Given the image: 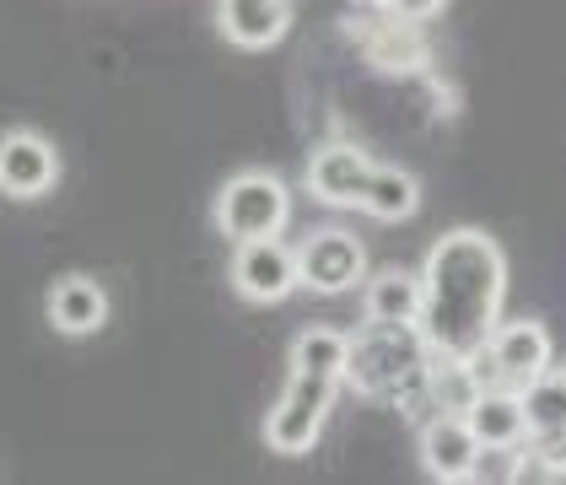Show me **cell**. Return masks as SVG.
<instances>
[{
    "label": "cell",
    "mask_w": 566,
    "mask_h": 485,
    "mask_svg": "<svg viewBox=\"0 0 566 485\" xmlns=\"http://www.w3.org/2000/svg\"><path fill=\"white\" fill-rule=\"evenodd\" d=\"M507 303V254L491 232L453 226L442 232L421 260V318L432 356L470 361L491 346Z\"/></svg>",
    "instance_id": "cell-1"
},
{
    "label": "cell",
    "mask_w": 566,
    "mask_h": 485,
    "mask_svg": "<svg viewBox=\"0 0 566 485\" xmlns=\"http://www.w3.org/2000/svg\"><path fill=\"white\" fill-rule=\"evenodd\" d=\"M432 346L416 324H378L367 318L361 335H350V361H346V383L361 399H378L399 415L416 421V404L432 410Z\"/></svg>",
    "instance_id": "cell-2"
},
{
    "label": "cell",
    "mask_w": 566,
    "mask_h": 485,
    "mask_svg": "<svg viewBox=\"0 0 566 485\" xmlns=\"http://www.w3.org/2000/svg\"><path fill=\"white\" fill-rule=\"evenodd\" d=\"M217 232L232 243H249V238H281L292 226V189L264 168H243L217 189Z\"/></svg>",
    "instance_id": "cell-3"
},
{
    "label": "cell",
    "mask_w": 566,
    "mask_h": 485,
    "mask_svg": "<svg viewBox=\"0 0 566 485\" xmlns=\"http://www.w3.org/2000/svg\"><path fill=\"white\" fill-rule=\"evenodd\" d=\"M335 399H340V378H318V372H292L286 367V389H281V399L264 415V447L286 453V458L313 453V442L324 432Z\"/></svg>",
    "instance_id": "cell-4"
},
{
    "label": "cell",
    "mask_w": 566,
    "mask_h": 485,
    "mask_svg": "<svg viewBox=\"0 0 566 485\" xmlns=\"http://www.w3.org/2000/svg\"><path fill=\"white\" fill-rule=\"evenodd\" d=\"M297 281H303V292H318V297H340L350 286H361L367 281L361 238L346 226H313L297 243Z\"/></svg>",
    "instance_id": "cell-5"
},
{
    "label": "cell",
    "mask_w": 566,
    "mask_h": 485,
    "mask_svg": "<svg viewBox=\"0 0 566 485\" xmlns=\"http://www.w3.org/2000/svg\"><path fill=\"white\" fill-rule=\"evenodd\" d=\"M297 286H303L297 281V243H281V238L238 243V254H232V292L243 303L270 308V303H286Z\"/></svg>",
    "instance_id": "cell-6"
},
{
    "label": "cell",
    "mask_w": 566,
    "mask_h": 485,
    "mask_svg": "<svg viewBox=\"0 0 566 485\" xmlns=\"http://www.w3.org/2000/svg\"><path fill=\"white\" fill-rule=\"evenodd\" d=\"M367 173H373V157L356 146V140H324L313 146L307 157V194L329 211H361V189H367Z\"/></svg>",
    "instance_id": "cell-7"
},
{
    "label": "cell",
    "mask_w": 566,
    "mask_h": 485,
    "mask_svg": "<svg viewBox=\"0 0 566 485\" xmlns=\"http://www.w3.org/2000/svg\"><path fill=\"white\" fill-rule=\"evenodd\" d=\"M350 39L361 44L367 54V65L373 71H384V76H421L427 65H432V44H427V33H421V22H410V17H373L367 28L361 22H350Z\"/></svg>",
    "instance_id": "cell-8"
},
{
    "label": "cell",
    "mask_w": 566,
    "mask_h": 485,
    "mask_svg": "<svg viewBox=\"0 0 566 485\" xmlns=\"http://www.w3.org/2000/svg\"><path fill=\"white\" fill-rule=\"evenodd\" d=\"M60 183V151L39 130L0 135V194L6 200H44Z\"/></svg>",
    "instance_id": "cell-9"
},
{
    "label": "cell",
    "mask_w": 566,
    "mask_h": 485,
    "mask_svg": "<svg viewBox=\"0 0 566 485\" xmlns=\"http://www.w3.org/2000/svg\"><path fill=\"white\" fill-rule=\"evenodd\" d=\"M475 458H480V437L470 432L464 415H427L421 421V470L442 485H459L475 475Z\"/></svg>",
    "instance_id": "cell-10"
},
{
    "label": "cell",
    "mask_w": 566,
    "mask_h": 485,
    "mask_svg": "<svg viewBox=\"0 0 566 485\" xmlns=\"http://www.w3.org/2000/svg\"><path fill=\"white\" fill-rule=\"evenodd\" d=\"M485 356H491V372H496V383L523 389L528 378H539V372L551 367V329H545V324H534V318L496 324V335H491Z\"/></svg>",
    "instance_id": "cell-11"
},
{
    "label": "cell",
    "mask_w": 566,
    "mask_h": 485,
    "mask_svg": "<svg viewBox=\"0 0 566 485\" xmlns=\"http://www.w3.org/2000/svg\"><path fill=\"white\" fill-rule=\"evenodd\" d=\"M44 313H49V324H54V335L87 340V335H97V329L108 324V292H103V281L71 270V275H60V281L49 286Z\"/></svg>",
    "instance_id": "cell-12"
},
{
    "label": "cell",
    "mask_w": 566,
    "mask_h": 485,
    "mask_svg": "<svg viewBox=\"0 0 566 485\" xmlns=\"http://www.w3.org/2000/svg\"><path fill=\"white\" fill-rule=\"evenodd\" d=\"M217 28L232 49H275L292 28V0H217Z\"/></svg>",
    "instance_id": "cell-13"
},
{
    "label": "cell",
    "mask_w": 566,
    "mask_h": 485,
    "mask_svg": "<svg viewBox=\"0 0 566 485\" xmlns=\"http://www.w3.org/2000/svg\"><path fill=\"white\" fill-rule=\"evenodd\" d=\"M470 432L480 447H523L528 442V415H523V394L507 383H485V394L470 404Z\"/></svg>",
    "instance_id": "cell-14"
},
{
    "label": "cell",
    "mask_w": 566,
    "mask_h": 485,
    "mask_svg": "<svg viewBox=\"0 0 566 485\" xmlns=\"http://www.w3.org/2000/svg\"><path fill=\"white\" fill-rule=\"evenodd\" d=\"M361 313L378 324H416L421 318V275L410 270H378L361 286Z\"/></svg>",
    "instance_id": "cell-15"
},
{
    "label": "cell",
    "mask_w": 566,
    "mask_h": 485,
    "mask_svg": "<svg viewBox=\"0 0 566 485\" xmlns=\"http://www.w3.org/2000/svg\"><path fill=\"white\" fill-rule=\"evenodd\" d=\"M361 211H367L373 221H410L416 211H421V183L405 173V168L373 162L367 189H361Z\"/></svg>",
    "instance_id": "cell-16"
},
{
    "label": "cell",
    "mask_w": 566,
    "mask_h": 485,
    "mask_svg": "<svg viewBox=\"0 0 566 485\" xmlns=\"http://www.w3.org/2000/svg\"><path fill=\"white\" fill-rule=\"evenodd\" d=\"M346 361H350V335L329 329V324L297 329V340H292V351H286V367H292V372H318V378H340V383H346Z\"/></svg>",
    "instance_id": "cell-17"
},
{
    "label": "cell",
    "mask_w": 566,
    "mask_h": 485,
    "mask_svg": "<svg viewBox=\"0 0 566 485\" xmlns=\"http://www.w3.org/2000/svg\"><path fill=\"white\" fill-rule=\"evenodd\" d=\"M432 415H470V404L485 394V378H480L475 361H453V356H432Z\"/></svg>",
    "instance_id": "cell-18"
},
{
    "label": "cell",
    "mask_w": 566,
    "mask_h": 485,
    "mask_svg": "<svg viewBox=\"0 0 566 485\" xmlns=\"http://www.w3.org/2000/svg\"><path fill=\"white\" fill-rule=\"evenodd\" d=\"M523 415H528V437H562L566 432V372L545 367L539 378H528L518 389Z\"/></svg>",
    "instance_id": "cell-19"
},
{
    "label": "cell",
    "mask_w": 566,
    "mask_h": 485,
    "mask_svg": "<svg viewBox=\"0 0 566 485\" xmlns=\"http://www.w3.org/2000/svg\"><path fill=\"white\" fill-rule=\"evenodd\" d=\"M513 470H518V447H480L475 475H470V481L496 485V481H513Z\"/></svg>",
    "instance_id": "cell-20"
},
{
    "label": "cell",
    "mask_w": 566,
    "mask_h": 485,
    "mask_svg": "<svg viewBox=\"0 0 566 485\" xmlns=\"http://www.w3.org/2000/svg\"><path fill=\"white\" fill-rule=\"evenodd\" d=\"M442 6H448V0H384V11H394V17H410V22H432Z\"/></svg>",
    "instance_id": "cell-21"
},
{
    "label": "cell",
    "mask_w": 566,
    "mask_h": 485,
    "mask_svg": "<svg viewBox=\"0 0 566 485\" xmlns=\"http://www.w3.org/2000/svg\"><path fill=\"white\" fill-rule=\"evenodd\" d=\"M350 6H373V11H384V0H350Z\"/></svg>",
    "instance_id": "cell-22"
},
{
    "label": "cell",
    "mask_w": 566,
    "mask_h": 485,
    "mask_svg": "<svg viewBox=\"0 0 566 485\" xmlns=\"http://www.w3.org/2000/svg\"><path fill=\"white\" fill-rule=\"evenodd\" d=\"M562 372H566V367H562Z\"/></svg>",
    "instance_id": "cell-23"
}]
</instances>
